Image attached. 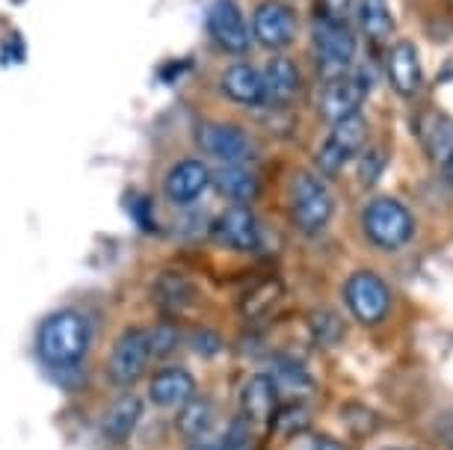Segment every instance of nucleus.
<instances>
[{
	"instance_id": "1",
	"label": "nucleus",
	"mask_w": 453,
	"mask_h": 450,
	"mask_svg": "<svg viewBox=\"0 0 453 450\" xmlns=\"http://www.w3.org/2000/svg\"><path fill=\"white\" fill-rule=\"evenodd\" d=\"M92 350V324L78 309H59L48 314L36 332V355L48 370H81Z\"/></svg>"
},
{
	"instance_id": "2",
	"label": "nucleus",
	"mask_w": 453,
	"mask_h": 450,
	"mask_svg": "<svg viewBox=\"0 0 453 450\" xmlns=\"http://www.w3.org/2000/svg\"><path fill=\"white\" fill-rule=\"evenodd\" d=\"M335 214V196H332L329 184L314 172H299L290 184V219H294L296 232L305 237H314L326 232Z\"/></svg>"
},
{
	"instance_id": "3",
	"label": "nucleus",
	"mask_w": 453,
	"mask_h": 450,
	"mask_svg": "<svg viewBox=\"0 0 453 450\" xmlns=\"http://www.w3.org/2000/svg\"><path fill=\"white\" fill-rule=\"evenodd\" d=\"M365 237L376 249L382 252H397L412 240L415 234V217L409 214V208L397 199H373L362 214Z\"/></svg>"
},
{
	"instance_id": "4",
	"label": "nucleus",
	"mask_w": 453,
	"mask_h": 450,
	"mask_svg": "<svg viewBox=\"0 0 453 450\" xmlns=\"http://www.w3.org/2000/svg\"><path fill=\"white\" fill-rule=\"evenodd\" d=\"M311 39H314V54H318V69L323 72V78L335 80L349 72V63L356 57V36L347 21L318 15L311 27Z\"/></svg>"
},
{
	"instance_id": "5",
	"label": "nucleus",
	"mask_w": 453,
	"mask_h": 450,
	"mask_svg": "<svg viewBox=\"0 0 453 450\" xmlns=\"http://www.w3.org/2000/svg\"><path fill=\"white\" fill-rule=\"evenodd\" d=\"M344 300L358 324L380 326L391 311V287L373 270H356L344 282Z\"/></svg>"
},
{
	"instance_id": "6",
	"label": "nucleus",
	"mask_w": 453,
	"mask_h": 450,
	"mask_svg": "<svg viewBox=\"0 0 453 450\" xmlns=\"http://www.w3.org/2000/svg\"><path fill=\"white\" fill-rule=\"evenodd\" d=\"M151 364V353H149V341H145V329H125L122 335L116 338L113 353H110L107 362V377L116 388L122 392H131L140 379H145Z\"/></svg>"
},
{
	"instance_id": "7",
	"label": "nucleus",
	"mask_w": 453,
	"mask_h": 450,
	"mask_svg": "<svg viewBox=\"0 0 453 450\" xmlns=\"http://www.w3.org/2000/svg\"><path fill=\"white\" fill-rule=\"evenodd\" d=\"M365 142H367V122L362 118V113L335 122L326 142L318 151L320 175H338L356 155H362Z\"/></svg>"
},
{
	"instance_id": "8",
	"label": "nucleus",
	"mask_w": 453,
	"mask_h": 450,
	"mask_svg": "<svg viewBox=\"0 0 453 450\" xmlns=\"http://www.w3.org/2000/svg\"><path fill=\"white\" fill-rule=\"evenodd\" d=\"M371 89H373V74L367 69H353L335 80H329L320 98L323 116H326L332 125L341 122V118L358 116L367 95H371Z\"/></svg>"
},
{
	"instance_id": "9",
	"label": "nucleus",
	"mask_w": 453,
	"mask_h": 450,
	"mask_svg": "<svg viewBox=\"0 0 453 450\" xmlns=\"http://www.w3.org/2000/svg\"><path fill=\"white\" fill-rule=\"evenodd\" d=\"M211 237L232 252H255L261 246V225L250 205H232L208 225Z\"/></svg>"
},
{
	"instance_id": "10",
	"label": "nucleus",
	"mask_w": 453,
	"mask_h": 450,
	"mask_svg": "<svg viewBox=\"0 0 453 450\" xmlns=\"http://www.w3.org/2000/svg\"><path fill=\"white\" fill-rule=\"evenodd\" d=\"M211 184H213L211 166L199 157H187V160H178V164L166 172L164 196L169 205L190 208L204 196V190H208Z\"/></svg>"
},
{
	"instance_id": "11",
	"label": "nucleus",
	"mask_w": 453,
	"mask_h": 450,
	"mask_svg": "<svg viewBox=\"0 0 453 450\" xmlns=\"http://www.w3.org/2000/svg\"><path fill=\"white\" fill-rule=\"evenodd\" d=\"M199 146L222 166H243L252 160V140L237 125L211 122L199 127Z\"/></svg>"
},
{
	"instance_id": "12",
	"label": "nucleus",
	"mask_w": 453,
	"mask_h": 450,
	"mask_svg": "<svg viewBox=\"0 0 453 450\" xmlns=\"http://www.w3.org/2000/svg\"><path fill=\"white\" fill-rule=\"evenodd\" d=\"M252 36L267 50H281L296 39V12L285 0H264L252 15Z\"/></svg>"
},
{
	"instance_id": "13",
	"label": "nucleus",
	"mask_w": 453,
	"mask_h": 450,
	"mask_svg": "<svg viewBox=\"0 0 453 450\" xmlns=\"http://www.w3.org/2000/svg\"><path fill=\"white\" fill-rule=\"evenodd\" d=\"M208 33L211 39L217 42L222 50H228V54H243L246 48H250V24H246L241 6L234 4V0H213L208 6Z\"/></svg>"
},
{
	"instance_id": "14",
	"label": "nucleus",
	"mask_w": 453,
	"mask_h": 450,
	"mask_svg": "<svg viewBox=\"0 0 453 450\" xmlns=\"http://www.w3.org/2000/svg\"><path fill=\"white\" fill-rule=\"evenodd\" d=\"M196 394H199L196 377L181 364H166L149 377V403L157 409H178Z\"/></svg>"
},
{
	"instance_id": "15",
	"label": "nucleus",
	"mask_w": 453,
	"mask_h": 450,
	"mask_svg": "<svg viewBox=\"0 0 453 450\" xmlns=\"http://www.w3.org/2000/svg\"><path fill=\"white\" fill-rule=\"evenodd\" d=\"M142 415H145L142 397L136 394L134 388L131 392H122L110 403L104 418H101V436H104V441H110V445H127V441L136 436V430H140Z\"/></svg>"
},
{
	"instance_id": "16",
	"label": "nucleus",
	"mask_w": 453,
	"mask_h": 450,
	"mask_svg": "<svg viewBox=\"0 0 453 450\" xmlns=\"http://www.w3.org/2000/svg\"><path fill=\"white\" fill-rule=\"evenodd\" d=\"M151 302L164 317L178 320L196 305V282L184 270H164L151 285Z\"/></svg>"
},
{
	"instance_id": "17",
	"label": "nucleus",
	"mask_w": 453,
	"mask_h": 450,
	"mask_svg": "<svg viewBox=\"0 0 453 450\" xmlns=\"http://www.w3.org/2000/svg\"><path fill=\"white\" fill-rule=\"evenodd\" d=\"M222 92L243 107H264L267 104V92H264V78L261 72L250 63H234L222 72L219 80Z\"/></svg>"
},
{
	"instance_id": "18",
	"label": "nucleus",
	"mask_w": 453,
	"mask_h": 450,
	"mask_svg": "<svg viewBox=\"0 0 453 450\" xmlns=\"http://www.w3.org/2000/svg\"><path fill=\"white\" fill-rule=\"evenodd\" d=\"M276 406H279V392H276V385H273V379L267 377V373H255V377H250L243 382L241 415L243 418H250L255 427H258V423L267 427L273 412H276Z\"/></svg>"
},
{
	"instance_id": "19",
	"label": "nucleus",
	"mask_w": 453,
	"mask_h": 450,
	"mask_svg": "<svg viewBox=\"0 0 453 450\" xmlns=\"http://www.w3.org/2000/svg\"><path fill=\"white\" fill-rule=\"evenodd\" d=\"M267 377L276 385L279 397L288 394L290 400H303V397H309L314 392V377L309 373V368L303 362L290 359V355H273Z\"/></svg>"
},
{
	"instance_id": "20",
	"label": "nucleus",
	"mask_w": 453,
	"mask_h": 450,
	"mask_svg": "<svg viewBox=\"0 0 453 450\" xmlns=\"http://www.w3.org/2000/svg\"><path fill=\"white\" fill-rule=\"evenodd\" d=\"M213 423H217V406H213L211 397L196 394L184 406L175 409V432L187 441V445L213 432Z\"/></svg>"
},
{
	"instance_id": "21",
	"label": "nucleus",
	"mask_w": 453,
	"mask_h": 450,
	"mask_svg": "<svg viewBox=\"0 0 453 450\" xmlns=\"http://www.w3.org/2000/svg\"><path fill=\"white\" fill-rule=\"evenodd\" d=\"M388 80L403 98H412L421 89V59L412 42H397L388 54Z\"/></svg>"
},
{
	"instance_id": "22",
	"label": "nucleus",
	"mask_w": 453,
	"mask_h": 450,
	"mask_svg": "<svg viewBox=\"0 0 453 450\" xmlns=\"http://www.w3.org/2000/svg\"><path fill=\"white\" fill-rule=\"evenodd\" d=\"M261 78H264L267 101H276V104H290V101L299 95V87H303V78H299L296 63H290L288 57L270 59Z\"/></svg>"
},
{
	"instance_id": "23",
	"label": "nucleus",
	"mask_w": 453,
	"mask_h": 450,
	"mask_svg": "<svg viewBox=\"0 0 453 450\" xmlns=\"http://www.w3.org/2000/svg\"><path fill=\"white\" fill-rule=\"evenodd\" d=\"M213 184L217 190L234 205H250V202L258 196L261 181L258 175L252 172L250 164L243 166H219V172H213Z\"/></svg>"
},
{
	"instance_id": "24",
	"label": "nucleus",
	"mask_w": 453,
	"mask_h": 450,
	"mask_svg": "<svg viewBox=\"0 0 453 450\" xmlns=\"http://www.w3.org/2000/svg\"><path fill=\"white\" fill-rule=\"evenodd\" d=\"M279 302H281V282L279 278H264V282L255 285L241 300V314L243 320L255 324V320H264L267 314H273Z\"/></svg>"
},
{
	"instance_id": "25",
	"label": "nucleus",
	"mask_w": 453,
	"mask_h": 450,
	"mask_svg": "<svg viewBox=\"0 0 453 450\" xmlns=\"http://www.w3.org/2000/svg\"><path fill=\"white\" fill-rule=\"evenodd\" d=\"M309 423H311V415L305 409L303 400H288V403H279L276 412L267 427L276 432L281 439H299L309 432Z\"/></svg>"
},
{
	"instance_id": "26",
	"label": "nucleus",
	"mask_w": 453,
	"mask_h": 450,
	"mask_svg": "<svg viewBox=\"0 0 453 450\" xmlns=\"http://www.w3.org/2000/svg\"><path fill=\"white\" fill-rule=\"evenodd\" d=\"M424 146L435 164L448 169L453 164V122L444 116H433L424 125Z\"/></svg>"
},
{
	"instance_id": "27",
	"label": "nucleus",
	"mask_w": 453,
	"mask_h": 450,
	"mask_svg": "<svg viewBox=\"0 0 453 450\" xmlns=\"http://www.w3.org/2000/svg\"><path fill=\"white\" fill-rule=\"evenodd\" d=\"M309 335H311V341L318 347H326V350H329V347H338L341 341H344L347 326H344V320H341L338 311L314 309L309 314Z\"/></svg>"
},
{
	"instance_id": "28",
	"label": "nucleus",
	"mask_w": 453,
	"mask_h": 450,
	"mask_svg": "<svg viewBox=\"0 0 453 450\" xmlns=\"http://www.w3.org/2000/svg\"><path fill=\"white\" fill-rule=\"evenodd\" d=\"M358 21L373 42H386L395 30L388 0H358Z\"/></svg>"
},
{
	"instance_id": "29",
	"label": "nucleus",
	"mask_w": 453,
	"mask_h": 450,
	"mask_svg": "<svg viewBox=\"0 0 453 450\" xmlns=\"http://www.w3.org/2000/svg\"><path fill=\"white\" fill-rule=\"evenodd\" d=\"M145 341H149L151 362H164V359H169V355L178 350V347H181L184 335H181V326H178V320L164 317L160 324H155L151 329H145Z\"/></svg>"
},
{
	"instance_id": "30",
	"label": "nucleus",
	"mask_w": 453,
	"mask_h": 450,
	"mask_svg": "<svg viewBox=\"0 0 453 450\" xmlns=\"http://www.w3.org/2000/svg\"><path fill=\"white\" fill-rule=\"evenodd\" d=\"M219 441H222V450H258V430H255V423L250 418L234 415V418L228 421L226 432L219 436Z\"/></svg>"
},
{
	"instance_id": "31",
	"label": "nucleus",
	"mask_w": 453,
	"mask_h": 450,
	"mask_svg": "<svg viewBox=\"0 0 453 450\" xmlns=\"http://www.w3.org/2000/svg\"><path fill=\"white\" fill-rule=\"evenodd\" d=\"M386 151L382 149H367L362 160H358V181H362L365 187H373L376 181H380V175L386 172Z\"/></svg>"
},
{
	"instance_id": "32",
	"label": "nucleus",
	"mask_w": 453,
	"mask_h": 450,
	"mask_svg": "<svg viewBox=\"0 0 453 450\" xmlns=\"http://www.w3.org/2000/svg\"><path fill=\"white\" fill-rule=\"evenodd\" d=\"M226 341L219 338V332H213V329H196L190 335V350L196 355H204V359H211V355H219Z\"/></svg>"
},
{
	"instance_id": "33",
	"label": "nucleus",
	"mask_w": 453,
	"mask_h": 450,
	"mask_svg": "<svg viewBox=\"0 0 453 450\" xmlns=\"http://www.w3.org/2000/svg\"><path fill=\"white\" fill-rule=\"evenodd\" d=\"M349 6H353V0H320V4H318V15H329V19L347 21Z\"/></svg>"
},
{
	"instance_id": "34",
	"label": "nucleus",
	"mask_w": 453,
	"mask_h": 450,
	"mask_svg": "<svg viewBox=\"0 0 453 450\" xmlns=\"http://www.w3.org/2000/svg\"><path fill=\"white\" fill-rule=\"evenodd\" d=\"M435 436L444 447L453 450V412H444L439 421H435Z\"/></svg>"
},
{
	"instance_id": "35",
	"label": "nucleus",
	"mask_w": 453,
	"mask_h": 450,
	"mask_svg": "<svg viewBox=\"0 0 453 450\" xmlns=\"http://www.w3.org/2000/svg\"><path fill=\"white\" fill-rule=\"evenodd\" d=\"M145 210H149V202H145V199L134 202V219L140 223V228H142V232H155V228H157V219H155V217H149Z\"/></svg>"
},
{
	"instance_id": "36",
	"label": "nucleus",
	"mask_w": 453,
	"mask_h": 450,
	"mask_svg": "<svg viewBox=\"0 0 453 450\" xmlns=\"http://www.w3.org/2000/svg\"><path fill=\"white\" fill-rule=\"evenodd\" d=\"M187 450H222V441H219L217 432H208V436L190 441V445H187Z\"/></svg>"
},
{
	"instance_id": "37",
	"label": "nucleus",
	"mask_w": 453,
	"mask_h": 450,
	"mask_svg": "<svg viewBox=\"0 0 453 450\" xmlns=\"http://www.w3.org/2000/svg\"><path fill=\"white\" fill-rule=\"evenodd\" d=\"M311 441H314V450H349L347 445H341V441L332 436H311Z\"/></svg>"
},
{
	"instance_id": "38",
	"label": "nucleus",
	"mask_w": 453,
	"mask_h": 450,
	"mask_svg": "<svg viewBox=\"0 0 453 450\" xmlns=\"http://www.w3.org/2000/svg\"><path fill=\"white\" fill-rule=\"evenodd\" d=\"M296 450H314V441H311V436H309V439H303V445H299Z\"/></svg>"
},
{
	"instance_id": "39",
	"label": "nucleus",
	"mask_w": 453,
	"mask_h": 450,
	"mask_svg": "<svg viewBox=\"0 0 453 450\" xmlns=\"http://www.w3.org/2000/svg\"><path fill=\"white\" fill-rule=\"evenodd\" d=\"M388 450H406V447H388Z\"/></svg>"
}]
</instances>
